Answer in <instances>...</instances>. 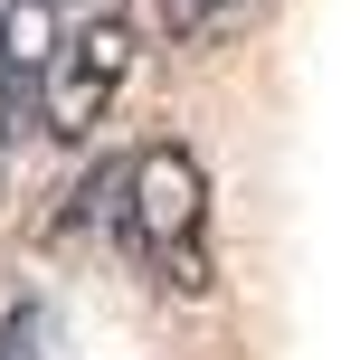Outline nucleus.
<instances>
[{
  "mask_svg": "<svg viewBox=\"0 0 360 360\" xmlns=\"http://www.w3.org/2000/svg\"><path fill=\"white\" fill-rule=\"evenodd\" d=\"M266 0H171V29L180 38H228L237 19H256Z\"/></svg>",
  "mask_w": 360,
  "mask_h": 360,
  "instance_id": "5",
  "label": "nucleus"
},
{
  "mask_svg": "<svg viewBox=\"0 0 360 360\" xmlns=\"http://www.w3.org/2000/svg\"><path fill=\"white\" fill-rule=\"evenodd\" d=\"M48 76H57V0H10L0 10V133L48 114Z\"/></svg>",
  "mask_w": 360,
  "mask_h": 360,
  "instance_id": "3",
  "label": "nucleus"
},
{
  "mask_svg": "<svg viewBox=\"0 0 360 360\" xmlns=\"http://www.w3.org/2000/svg\"><path fill=\"white\" fill-rule=\"evenodd\" d=\"M133 48H143V29H133L124 10H105V19H86V29L57 48V76H48V133H95L114 114V95H124V76H133Z\"/></svg>",
  "mask_w": 360,
  "mask_h": 360,
  "instance_id": "2",
  "label": "nucleus"
},
{
  "mask_svg": "<svg viewBox=\"0 0 360 360\" xmlns=\"http://www.w3.org/2000/svg\"><path fill=\"white\" fill-rule=\"evenodd\" d=\"M124 247L162 275L171 304H199L218 285V256H209V171H199L190 143H152L124 180Z\"/></svg>",
  "mask_w": 360,
  "mask_h": 360,
  "instance_id": "1",
  "label": "nucleus"
},
{
  "mask_svg": "<svg viewBox=\"0 0 360 360\" xmlns=\"http://www.w3.org/2000/svg\"><path fill=\"white\" fill-rule=\"evenodd\" d=\"M0 360H57L48 304H10V313H0Z\"/></svg>",
  "mask_w": 360,
  "mask_h": 360,
  "instance_id": "4",
  "label": "nucleus"
}]
</instances>
